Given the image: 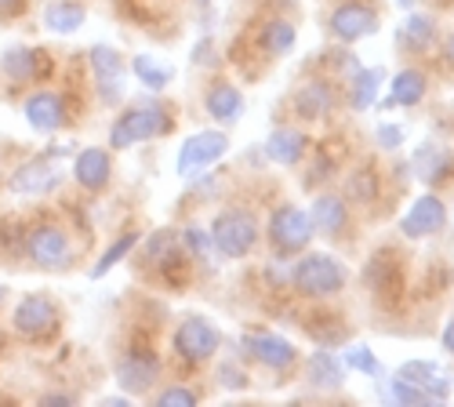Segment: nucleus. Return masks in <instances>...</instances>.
<instances>
[{
	"instance_id": "1",
	"label": "nucleus",
	"mask_w": 454,
	"mask_h": 407,
	"mask_svg": "<svg viewBox=\"0 0 454 407\" xmlns=\"http://www.w3.org/2000/svg\"><path fill=\"white\" fill-rule=\"evenodd\" d=\"M175 121L164 106H135L128 113H121L109 128V145L113 150H128V145H138V142H149V138H160V135H171Z\"/></svg>"
},
{
	"instance_id": "2",
	"label": "nucleus",
	"mask_w": 454,
	"mask_h": 407,
	"mask_svg": "<svg viewBox=\"0 0 454 407\" xmlns=\"http://www.w3.org/2000/svg\"><path fill=\"white\" fill-rule=\"evenodd\" d=\"M22 251L36 270H48V273L69 270V262H73L69 233L59 226V222H33L22 237Z\"/></svg>"
},
{
	"instance_id": "3",
	"label": "nucleus",
	"mask_w": 454,
	"mask_h": 407,
	"mask_svg": "<svg viewBox=\"0 0 454 407\" xmlns=\"http://www.w3.org/2000/svg\"><path fill=\"white\" fill-rule=\"evenodd\" d=\"M207 233L222 258H244L258 244V218L244 207H230V211L215 215Z\"/></svg>"
},
{
	"instance_id": "4",
	"label": "nucleus",
	"mask_w": 454,
	"mask_h": 407,
	"mask_svg": "<svg viewBox=\"0 0 454 407\" xmlns=\"http://www.w3.org/2000/svg\"><path fill=\"white\" fill-rule=\"evenodd\" d=\"M12 327L26 342H51L62 327V309L55 306L51 294H26L12 313Z\"/></svg>"
},
{
	"instance_id": "5",
	"label": "nucleus",
	"mask_w": 454,
	"mask_h": 407,
	"mask_svg": "<svg viewBox=\"0 0 454 407\" xmlns=\"http://www.w3.org/2000/svg\"><path fill=\"white\" fill-rule=\"evenodd\" d=\"M291 284L301 294H309V299H324V294H334L346 287V266L338 262V258L317 251V254H306L291 270Z\"/></svg>"
},
{
	"instance_id": "6",
	"label": "nucleus",
	"mask_w": 454,
	"mask_h": 407,
	"mask_svg": "<svg viewBox=\"0 0 454 407\" xmlns=\"http://www.w3.org/2000/svg\"><path fill=\"white\" fill-rule=\"evenodd\" d=\"M270 240L280 254H298L306 251L309 240H313V222H309V211H301L294 204H280L273 215H270Z\"/></svg>"
},
{
	"instance_id": "7",
	"label": "nucleus",
	"mask_w": 454,
	"mask_h": 407,
	"mask_svg": "<svg viewBox=\"0 0 454 407\" xmlns=\"http://www.w3.org/2000/svg\"><path fill=\"white\" fill-rule=\"evenodd\" d=\"M222 346V335L218 327L207 320V317H185L178 327H175V353L185 360V364H207Z\"/></svg>"
},
{
	"instance_id": "8",
	"label": "nucleus",
	"mask_w": 454,
	"mask_h": 407,
	"mask_svg": "<svg viewBox=\"0 0 454 407\" xmlns=\"http://www.w3.org/2000/svg\"><path fill=\"white\" fill-rule=\"evenodd\" d=\"M0 77L12 88L44 84L51 77V55L44 48H8L0 55Z\"/></svg>"
},
{
	"instance_id": "9",
	"label": "nucleus",
	"mask_w": 454,
	"mask_h": 407,
	"mask_svg": "<svg viewBox=\"0 0 454 407\" xmlns=\"http://www.w3.org/2000/svg\"><path fill=\"white\" fill-rule=\"evenodd\" d=\"M225 153H230V138H225L222 131H197V135H189L182 142V150H178V175L193 178L204 168H211L215 160H222Z\"/></svg>"
},
{
	"instance_id": "10",
	"label": "nucleus",
	"mask_w": 454,
	"mask_h": 407,
	"mask_svg": "<svg viewBox=\"0 0 454 407\" xmlns=\"http://www.w3.org/2000/svg\"><path fill=\"white\" fill-rule=\"evenodd\" d=\"M160 379V356L153 349H128L121 360H117V382L124 393L131 396H142L153 389V382Z\"/></svg>"
},
{
	"instance_id": "11",
	"label": "nucleus",
	"mask_w": 454,
	"mask_h": 407,
	"mask_svg": "<svg viewBox=\"0 0 454 407\" xmlns=\"http://www.w3.org/2000/svg\"><path fill=\"white\" fill-rule=\"evenodd\" d=\"M22 117L33 131H41V135H51L59 128H66V98L59 91H33L26 95L22 102Z\"/></svg>"
},
{
	"instance_id": "12",
	"label": "nucleus",
	"mask_w": 454,
	"mask_h": 407,
	"mask_svg": "<svg viewBox=\"0 0 454 407\" xmlns=\"http://www.w3.org/2000/svg\"><path fill=\"white\" fill-rule=\"evenodd\" d=\"M88 62H91V73H95V84L102 91V102H117L121 98V81H124V55L117 48H106V44H95L88 51Z\"/></svg>"
},
{
	"instance_id": "13",
	"label": "nucleus",
	"mask_w": 454,
	"mask_h": 407,
	"mask_svg": "<svg viewBox=\"0 0 454 407\" xmlns=\"http://www.w3.org/2000/svg\"><path fill=\"white\" fill-rule=\"evenodd\" d=\"M447 226V207H443V200L440 197H433V193H426V197H419L411 204V211L403 215V222H400V230H403V237H411V240H422V237H433V233H440Z\"/></svg>"
},
{
	"instance_id": "14",
	"label": "nucleus",
	"mask_w": 454,
	"mask_h": 407,
	"mask_svg": "<svg viewBox=\"0 0 454 407\" xmlns=\"http://www.w3.org/2000/svg\"><path fill=\"white\" fill-rule=\"evenodd\" d=\"M374 29H378L374 8L356 4V0H349V4H342V8L331 12V33L338 36V41H346V44L360 41V36H371Z\"/></svg>"
},
{
	"instance_id": "15",
	"label": "nucleus",
	"mask_w": 454,
	"mask_h": 407,
	"mask_svg": "<svg viewBox=\"0 0 454 407\" xmlns=\"http://www.w3.org/2000/svg\"><path fill=\"white\" fill-rule=\"evenodd\" d=\"M244 346H247V353H251L258 364L273 367V372H287V367L298 360V349H294L287 339L270 335V331H254V335H244Z\"/></svg>"
},
{
	"instance_id": "16",
	"label": "nucleus",
	"mask_w": 454,
	"mask_h": 407,
	"mask_svg": "<svg viewBox=\"0 0 454 407\" xmlns=\"http://www.w3.org/2000/svg\"><path fill=\"white\" fill-rule=\"evenodd\" d=\"M73 178H77V186L88 190V193H98L109 186L113 178V160L106 150H98V145H88V150L77 153V160H73Z\"/></svg>"
},
{
	"instance_id": "17",
	"label": "nucleus",
	"mask_w": 454,
	"mask_h": 407,
	"mask_svg": "<svg viewBox=\"0 0 454 407\" xmlns=\"http://www.w3.org/2000/svg\"><path fill=\"white\" fill-rule=\"evenodd\" d=\"M396 379H403V382H411V386H419V389L429 396V403L450 396V379L440 375V367H436L433 360H407V364H400Z\"/></svg>"
},
{
	"instance_id": "18",
	"label": "nucleus",
	"mask_w": 454,
	"mask_h": 407,
	"mask_svg": "<svg viewBox=\"0 0 454 407\" xmlns=\"http://www.w3.org/2000/svg\"><path fill=\"white\" fill-rule=\"evenodd\" d=\"M59 168L55 164H48V160H29V164H22L15 175H12V190L15 193H29V197H44V193H51L55 186H59Z\"/></svg>"
},
{
	"instance_id": "19",
	"label": "nucleus",
	"mask_w": 454,
	"mask_h": 407,
	"mask_svg": "<svg viewBox=\"0 0 454 407\" xmlns=\"http://www.w3.org/2000/svg\"><path fill=\"white\" fill-rule=\"evenodd\" d=\"M414 175H419L426 186H436V182H443L447 175H450V168H454V157L443 150L440 142H422L419 150H414Z\"/></svg>"
},
{
	"instance_id": "20",
	"label": "nucleus",
	"mask_w": 454,
	"mask_h": 407,
	"mask_svg": "<svg viewBox=\"0 0 454 407\" xmlns=\"http://www.w3.org/2000/svg\"><path fill=\"white\" fill-rule=\"evenodd\" d=\"M204 109L218 121V124H233V121H240V113H244V95H240V88H233V84H225V81H215L211 88H207V95H204Z\"/></svg>"
},
{
	"instance_id": "21",
	"label": "nucleus",
	"mask_w": 454,
	"mask_h": 407,
	"mask_svg": "<svg viewBox=\"0 0 454 407\" xmlns=\"http://www.w3.org/2000/svg\"><path fill=\"white\" fill-rule=\"evenodd\" d=\"M309 222H313V230L324 233V237H338L346 230V222H349V211H346V200L342 197H334V193H324L313 200V211H309Z\"/></svg>"
},
{
	"instance_id": "22",
	"label": "nucleus",
	"mask_w": 454,
	"mask_h": 407,
	"mask_svg": "<svg viewBox=\"0 0 454 407\" xmlns=\"http://www.w3.org/2000/svg\"><path fill=\"white\" fill-rule=\"evenodd\" d=\"M266 153L273 164H284V168H294L301 157H306V135L294 131V128H277L266 142Z\"/></svg>"
},
{
	"instance_id": "23",
	"label": "nucleus",
	"mask_w": 454,
	"mask_h": 407,
	"mask_svg": "<svg viewBox=\"0 0 454 407\" xmlns=\"http://www.w3.org/2000/svg\"><path fill=\"white\" fill-rule=\"evenodd\" d=\"M426 98V77L419 69H400L393 84H389V98L382 102L386 109L389 106H419Z\"/></svg>"
},
{
	"instance_id": "24",
	"label": "nucleus",
	"mask_w": 454,
	"mask_h": 407,
	"mask_svg": "<svg viewBox=\"0 0 454 407\" xmlns=\"http://www.w3.org/2000/svg\"><path fill=\"white\" fill-rule=\"evenodd\" d=\"M88 19V8L77 4V0H51L44 8V26L55 33H77Z\"/></svg>"
},
{
	"instance_id": "25",
	"label": "nucleus",
	"mask_w": 454,
	"mask_h": 407,
	"mask_svg": "<svg viewBox=\"0 0 454 407\" xmlns=\"http://www.w3.org/2000/svg\"><path fill=\"white\" fill-rule=\"evenodd\" d=\"M309 382L320 386V389H338V386L346 382L342 360H338L334 353H327V349L313 353V356H309Z\"/></svg>"
},
{
	"instance_id": "26",
	"label": "nucleus",
	"mask_w": 454,
	"mask_h": 407,
	"mask_svg": "<svg viewBox=\"0 0 454 407\" xmlns=\"http://www.w3.org/2000/svg\"><path fill=\"white\" fill-rule=\"evenodd\" d=\"M331 88L320 84V81H309V84H301L298 95H294V106H298V113L306 117V121H320L327 109H331Z\"/></svg>"
},
{
	"instance_id": "27",
	"label": "nucleus",
	"mask_w": 454,
	"mask_h": 407,
	"mask_svg": "<svg viewBox=\"0 0 454 407\" xmlns=\"http://www.w3.org/2000/svg\"><path fill=\"white\" fill-rule=\"evenodd\" d=\"M131 73H135V77H138L149 91H164V88L171 84V77H175V69H171L168 62L153 59V55H135V59H131Z\"/></svg>"
},
{
	"instance_id": "28",
	"label": "nucleus",
	"mask_w": 454,
	"mask_h": 407,
	"mask_svg": "<svg viewBox=\"0 0 454 407\" xmlns=\"http://www.w3.org/2000/svg\"><path fill=\"white\" fill-rule=\"evenodd\" d=\"M258 44H262V51L273 55V59L287 55V51L294 48V26H291L287 19H273V22H266V26H262Z\"/></svg>"
},
{
	"instance_id": "29",
	"label": "nucleus",
	"mask_w": 454,
	"mask_h": 407,
	"mask_svg": "<svg viewBox=\"0 0 454 407\" xmlns=\"http://www.w3.org/2000/svg\"><path fill=\"white\" fill-rule=\"evenodd\" d=\"M436 36V22L429 15H407V22L400 26V44L414 48V51H426Z\"/></svg>"
},
{
	"instance_id": "30",
	"label": "nucleus",
	"mask_w": 454,
	"mask_h": 407,
	"mask_svg": "<svg viewBox=\"0 0 454 407\" xmlns=\"http://www.w3.org/2000/svg\"><path fill=\"white\" fill-rule=\"evenodd\" d=\"M378 84H382V69H356L353 73V106L367 109L378 95Z\"/></svg>"
},
{
	"instance_id": "31",
	"label": "nucleus",
	"mask_w": 454,
	"mask_h": 407,
	"mask_svg": "<svg viewBox=\"0 0 454 407\" xmlns=\"http://www.w3.org/2000/svg\"><path fill=\"white\" fill-rule=\"evenodd\" d=\"M135 244H138V233H124L121 240H113V244H109V251H106V254L98 258V262H95L91 277H95V280H98V277H106L113 266H117V262H124V254H128Z\"/></svg>"
},
{
	"instance_id": "32",
	"label": "nucleus",
	"mask_w": 454,
	"mask_h": 407,
	"mask_svg": "<svg viewBox=\"0 0 454 407\" xmlns=\"http://www.w3.org/2000/svg\"><path fill=\"white\" fill-rule=\"evenodd\" d=\"M346 193H349V200H356V204H371V200H378V178H374V171H371V168L356 171V175L349 178Z\"/></svg>"
},
{
	"instance_id": "33",
	"label": "nucleus",
	"mask_w": 454,
	"mask_h": 407,
	"mask_svg": "<svg viewBox=\"0 0 454 407\" xmlns=\"http://www.w3.org/2000/svg\"><path fill=\"white\" fill-rule=\"evenodd\" d=\"M382 396H386L389 403H429V396H426L419 386H411V382H403V379H393V382L382 389Z\"/></svg>"
},
{
	"instance_id": "34",
	"label": "nucleus",
	"mask_w": 454,
	"mask_h": 407,
	"mask_svg": "<svg viewBox=\"0 0 454 407\" xmlns=\"http://www.w3.org/2000/svg\"><path fill=\"white\" fill-rule=\"evenodd\" d=\"M346 364L356 367V372H364V375H371V379L382 375V364H378V356L371 353V346H353V349L346 353Z\"/></svg>"
},
{
	"instance_id": "35",
	"label": "nucleus",
	"mask_w": 454,
	"mask_h": 407,
	"mask_svg": "<svg viewBox=\"0 0 454 407\" xmlns=\"http://www.w3.org/2000/svg\"><path fill=\"white\" fill-rule=\"evenodd\" d=\"M182 247L189 251V258H207V251H211L215 244H211V233H204L200 226H189V230L182 233Z\"/></svg>"
},
{
	"instance_id": "36",
	"label": "nucleus",
	"mask_w": 454,
	"mask_h": 407,
	"mask_svg": "<svg viewBox=\"0 0 454 407\" xmlns=\"http://www.w3.org/2000/svg\"><path fill=\"white\" fill-rule=\"evenodd\" d=\"M157 403H160V407H193V403H197V393L185 389V386H171V389L157 393Z\"/></svg>"
},
{
	"instance_id": "37",
	"label": "nucleus",
	"mask_w": 454,
	"mask_h": 407,
	"mask_svg": "<svg viewBox=\"0 0 454 407\" xmlns=\"http://www.w3.org/2000/svg\"><path fill=\"white\" fill-rule=\"evenodd\" d=\"M374 138H378V145H382V150H396V145L403 142V128H396V124H382L374 131Z\"/></svg>"
},
{
	"instance_id": "38",
	"label": "nucleus",
	"mask_w": 454,
	"mask_h": 407,
	"mask_svg": "<svg viewBox=\"0 0 454 407\" xmlns=\"http://www.w3.org/2000/svg\"><path fill=\"white\" fill-rule=\"evenodd\" d=\"M26 12V0H0V19H19Z\"/></svg>"
},
{
	"instance_id": "39",
	"label": "nucleus",
	"mask_w": 454,
	"mask_h": 407,
	"mask_svg": "<svg viewBox=\"0 0 454 407\" xmlns=\"http://www.w3.org/2000/svg\"><path fill=\"white\" fill-rule=\"evenodd\" d=\"M443 349L447 353H454V317L447 320V327H443Z\"/></svg>"
},
{
	"instance_id": "40",
	"label": "nucleus",
	"mask_w": 454,
	"mask_h": 407,
	"mask_svg": "<svg viewBox=\"0 0 454 407\" xmlns=\"http://www.w3.org/2000/svg\"><path fill=\"white\" fill-rule=\"evenodd\" d=\"M443 59H447V66H454V33L443 41Z\"/></svg>"
},
{
	"instance_id": "41",
	"label": "nucleus",
	"mask_w": 454,
	"mask_h": 407,
	"mask_svg": "<svg viewBox=\"0 0 454 407\" xmlns=\"http://www.w3.org/2000/svg\"><path fill=\"white\" fill-rule=\"evenodd\" d=\"M396 4H400V8H414V0H396Z\"/></svg>"
},
{
	"instance_id": "42",
	"label": "nucleus",
	"mask_w": 454,
	"mask_h": 407,
	"mask_svg": "<svg viewBox=\"0 0 454 407\" xmlns=\"http://www.w3.org/2000/svg\"><path fill=\"white\" fill-rule=\"evenodd\" d=\"M4 299H8V291H4V287H0V309H4Z\"/></svg>"
},
{
	"instance_id": "43",
	"label": "nucleus",
	"mask_w": 454,
	"mask_h": 407,
	"mask_svg": "<svg viewBox=\"0 0 454 407\" xmlns=\"http://www.w3.org/2000/svg\"><path fill=\"white\" fill-rule=\"evenodd\" d=\"M200 4H211V0H200Z\"/></svg>"
}]
</instances>
